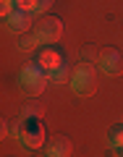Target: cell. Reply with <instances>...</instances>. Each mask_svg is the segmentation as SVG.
<instances>
[{"instance_id": "obj_1", "label": "cell", "mask_w": 123, "mask_h": 157, "mask_svg": "<svg viewBox=\"0 0 123 157\" xmlns=\"http://www.w3.org/2000/svg\"><path fill=\"white\" fill-rule=\"evenodd\" d=\"M11 134L26 149H39V147L45 144V126L39 123V118H21V121H16Z\"/></svg>"}, {"instance_id": "obj_2", "label": "cell", "mask_w": 123, "mask_h": 157, "mask_svg": "<svg viewBox=\"0 0 123 157\" xmlns=\"http://www.w3.org/2000/svg\"><path fill=\"white\" fill-rule=\"evenodd\" d=\"M71 89L76 92V94H92L94 92V86H97V71H94V66L92 63H79L76 68H73V73H71Z\"/></svg>"}, {"instance_id": "obj_3", "label": "cell", "mask_w": 123, "mask_h": 157, "mask_svg": "<svg viewBox=\"0 0 123 157\" xmlns=\"http://www.w3.org/2000/svg\"><path fill=\"white\" fill-rule=\"evenodd\" d=\"M18 84L24 86V92H26L29 97H37L39 92L50 84V81H47V71H42V68H39V63H32V66H26V68L21 71Z\"/></svg>"}, {"instance_id": "obj_4", "label": "cell", "mask_w": 123, "mask_h": 157, "mask_svg": "<svg viewBox=\"0 0 123 157\" xmlns=\"http://www.w3.org/2000/svg\"><path fill=\"white\" fill-rule=\"evenodd\" d=\"M34 37L39 39V45L42 42H58L63 37V21L55 16H45L39 18V24L34 26Z\"/></svg>"}, {"instance_id": "obj_5", "label": "cell", "mask_w": 123, "mask_h": 157, "mask_svg": "<svg viewBox=\"0 0 123 157\" xmlns=\"http://www.w3.org/2000/svg\"><path fill=\"white\" fill-rule=\"evenodd\" d=\"M97 63H100V68L107 73V76H115V73H121V71H123L121 52H118L115 47H105V50H100V55H97Z\"/></svg>"}, {"instance_id": "obj_6", "label": "cell", "mask_w": 123, "mask_h": 157, "mask_svg": "<svg viewBox=\"0 0 123 157\" xmlns=\"http://www.w3.org/2000/svg\"><path fill=\"white\" fill-rule=\"evenodd\" d=\"M37 63H39V68L42 71H55V68H60L63 66V52L60 50H55V47H45V50L37 55Z\"/></svg>"}, {"instance_id": "obj_7", "label": "cell", "mask_w": 123, "mask_h": 157, "mask_svg": "<svg viewBox=\"0 0 123 157\" xmlns=\"http://www.w3.org/2000/svg\"><path fill=\"white\" fill-rule=\"evenodd\" d=\"M6 24H8V29H11V32L21 34V32H26V29L32 26V13H24V11H16V13H11V16L6 18Z\"/></svg>"}, {"instance_id": "obj_8", "label": "cell", "mask_w": 123, "mask_h": 157, "mask_svg": "<svg viewBox=\"0 0 123 157\" xmlns=\"http://www.w3.org/2000/svg\"><path fill=\"white\" fill-rule=\"evenodd\" d=\"M68 155H71V141H68L66 136L55 139L50 144V149H47V157H68Z\"/></svg>"}, {"instance_id": "obj_9", "label": "cell", "mask_w": 123, "mask_h": 157, "mask_svg": "<svg viewBox=\"0 0 123 157\" xmlns=\"http://www.w3.org/2000/svg\"><path fill=\"white\" fill-rule=\"evenodd\" d=\"M47 81H50V84H63V81H71V73H68L66 63H63L60 68H55V71L47 73Z\"/></svg>"}, {"instance_id": "obj_10", "label": "cell", "mask_w": 123, "mask_h": 157, "mask_svg": "<svg viewBox=\"0 0 123 157\" xmlns=\"http://www.w3.org/2000/svg\"><path fill=\"white\" fill-rule=\"evenodd\" d=\"M16 45H18V50L29 52V50H34V47L39 45V39H37V37H34V34H32V37H24V39H18Z\"/></svg>"}, {"instance_id": "obj_11", "label": "cell", "mask_w": 123, "mask_h": 157, "mask_svg": "<svg viewBox=\"0 0 123 157\" xmlns=\"http://www.w3.org/2000/svg\"><path fill=\"white\" fill-rule=\"evenodd\" d=\"M18 11V6H16V0H0V13L3 16H11V13H16Z\"/></svg>"}, {"instance_id": "obj_12", "label": "cell", "mask_w": 123, "mask_h": 157, "mask_svg": "<svg viewBox=\"0 0 123 157\" xmlns=\"http://www.w3.org/2000/svg\"><path fill=\"white\" fill-rule=\"evenodd\" d=\"M16 6H18V11H24V13H37V0H16Z\"/></svg>"}, {"instance_id": "obj_13", "label": "cell", "mask_w": 123, "mask_h": 157, "mask_svg": "<svg viewBox=\"0 0 123 157\" xmlns=\"http://www.w3.org/2000/svg\"><path fill=\"white\" fill-rule=\"evenodd\" d=\"M110 144L115 149H123V128H113L110 131Z\"/></svg>"}, {"instance_id": "obj_14", "label": "cell", "mask_w": 123, "mask_h": 157, "mask_svg": "<svg viewBox=\"0 0 123 157\" xmlns=\"http://www.w3.org/2000/svg\"><path fill=\"white\" fill-rule=\"evenodd\" d=\"M52 6V0H37V13H45Z\"/></svg>"}]
</instances>
